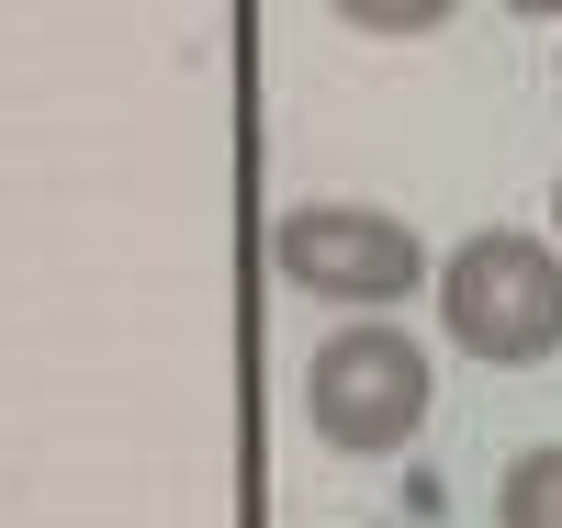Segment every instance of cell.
<instances>
[{"label": "cell", "mask_w": 562, "mask_h": 528, "mask_svg": "<svg viewBox=\"0 0 562 528\" xmlns=\"http://www.w3.org/2000/svg\"><path fill=\"white\" fill-rule=\"evenodd\" d=\"M439 326L473 360H495V371L551 360L562 349V259L540 248V236H518V225L461 236L450 270H439Z\"/></svg>", "instance_id": "obj_1"}, {"label": "cell", "mask_w": 562, "mask_h": 528, "mask_svg": "<svg viewBox=\"0 0 562 528\" xmlns=\"http://www.w3.org/2000/svg\"><path fill=\"white\" fill-rule=\"evenodd\" d=\"M304 416H315L326 450H360V461L405 450L416 427H428V349H416L394 315H349L338 338H315V360H304Z\"/></svg>", "instance_id": "obj_2"}, {"label": "cell", "mask_w": 562, "mask_h": 528, "mask_svg": "<svg viewBox=\"0 0 562 528\" xmlns=\"http://www.w3.org/2000/svg\"><path fill=\"white\" fill-rule=\"evenodd\" d=\"M270 259L293 293L338 304V315H394L416 281H428V248H416V225L371 214V203H293L270 225Z\"/></svg>", "instance_id": "obj_3"}, {"label": "cell", "mask_w": 562, "mask_h": 528, "mask_svg": "<svg viewBox=\"0 0 562 528\" xmlns=\"http://www.w3.org/2000/svg\"><path fill=\"white\" fill-rule=\"evenodd\" d=\"M495 528H562V450H518L495 472Z\"/></svg>", "instance_id": "obj_4"}, {"label": "cell", "mask_w": 562, "mask_h": 528, "mask_svg": "<svg viewBox=\"0 0 562 528\" xmlns=\"http://www.w3.org/2000/svg\"><path fill=\"white\" fill-rule=\"evenodd\" d=\"M338 23H360V34H428V23H450L461 0H326Z\"/></svg>", "instance_id": "obj_5"}, {"label": "cell", "mask_w": 562, "mask_h": 528, "mask_svg": "<svg viewBox=\"0 0 562 528\" xmlns=\"http://www.w3.org/2000/svg\"><path fill=\"white\" fill-rule=\"evenodd\" d=\"M506 12H529V23H551V12H562V0H506Z\"/></svg>", "instance_id": "obj_6"}, {"label": "cell", "mask_w": 562, "mask_h": 528, "mask_svg": "<svg viewBox=\"0 0 562 528\" xmlns=\"http://www.w3.org/2000/svg\"><path fill=\"white\" fill-rule=\"evenodd\" d=\"M551 214H562V191H551Z\"/></svg>", "instance_id": "obj_7"}]
</instances>
